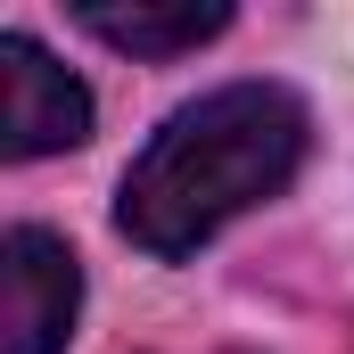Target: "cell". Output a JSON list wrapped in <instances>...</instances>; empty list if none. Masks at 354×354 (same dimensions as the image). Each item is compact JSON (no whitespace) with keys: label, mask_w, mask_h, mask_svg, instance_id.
I'll return each instance as SVG.
<instances>
[{"label":"cell","mask_w":354,"mask_h":354,"mask_svg":"<svg viewBox=\"0 0 354 354\" xmlns=\"http://www.w3.org/2000/svg\"><path fill=\"white\" fill-rule=\"evenodd\" d=\"M75 17H83L99 41L132 50V58H181V50H198V41H214V33L231 25L223 0H174V8H157V0L107 8V0H91V8H75Z\"/></svg>","instance_id":"277c9868"},{"label":"cell","mask_w":354,"mask_h":354,"mask_svg":"<svg viewBox=\"0 0 354 354\" xmlns=\"http://www.w3.org/2000/svg\"><path fill=\"white\" fill-rule=\"evenodd\" d=\"M91 140V91L33 41L0 33V149L8 157H50Z\"/></svg>","instance_id":"3957f363"},{"label":"cell","mask_w":354,"mask_h":354,"mask_svg":"<svg viewBox=\"0 0 354 354\" xmlns=\"http://www.w3.org/2000/svg\"><path fill=\"white\" fill-rule=\"evenodd\" d=\"M305 165V99L280 83H223L174 107L115 189V231L149 256H198L223 223L264 206Z\"/></svg>","instance_id":"6da1fadb"},{"label":"cell","mask_w":354,"mask_h":354,"mask_svg":"<svg viewBox=\"0 0 354 354\" xmlns=\"http://www.w3.org/2000/svg\"><path fill=\"white\" fill-rule=\"evenodd\" d=\"M83 305V272L58 231L17 223L0 239V354H66Z\"/></svg>","instance_id":"7a4b0ae2"}]
</instances>
